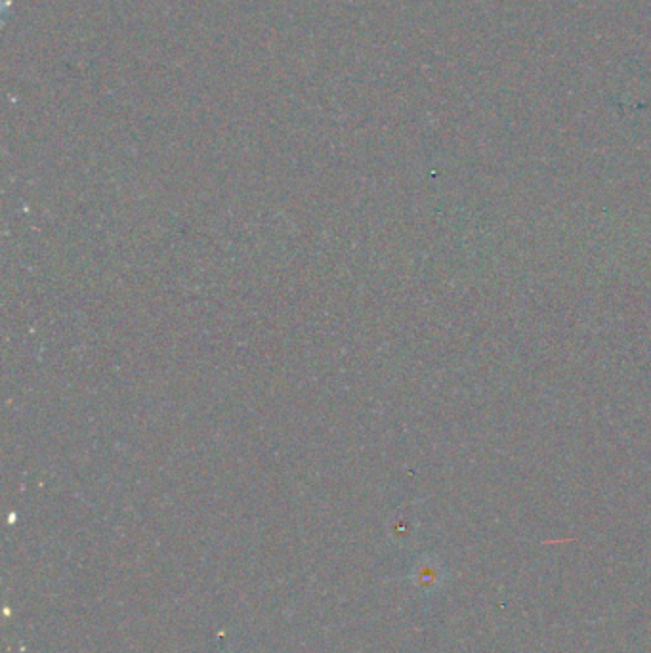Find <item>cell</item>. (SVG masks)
<instances>
[{"label":"cell","instance_id":"6da1fadb","mask_svg":"<svg viewBox=\"0 0 651 653\" xmlns=\"http://www.w3.org/2000/svg\"><path fill=\"white\" fill-rule=\"evenodd\" d=\"M415 579L419 581L422 587H432V585H436V581H438V571H426V568H422V571L417 573Z\"/></svg>","mask_w":651,"mask_h":653}]
</instances>
